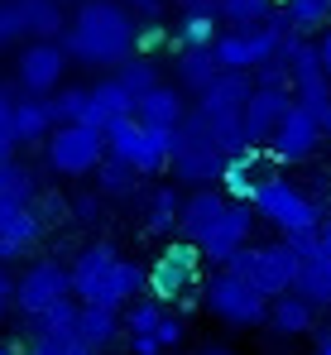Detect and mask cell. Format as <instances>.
I'll list each match as a JSON object with an SVG mask.
<instances>
[{
  "label": "cell",
  "mask_w": 331,
  "mask_h": 355,
  "mask_svg": "<svg viewBox=\"0 0 331 355\" xmlns=\"http://www.w3.org/2000/svg\"><path fill=\"white\" fill-rule=\"evenodd\" d=\"M288 34H293L288 15H274V19L260 24V29H230V34H221L217 44H212V53H217L221 72H255L260 62H269L278 49H283Z\"/></svg>",
  "instance_id": "obj_8"
},
{
  "label": "cell",
  "mask_w": 331,
  "mask_h": 355,
  "mask_svg": "<svg viewBox=\"0 0 331 355\" xmlns=\"http://www.w3.org/2000/svg\"><path fill=\"white\" fill-rule=\"evenodd\" d=\"M183 216V197L173 187H154L144 197V231H173Z\"/></svg>",
  "instance_id": "obj_31"
},
{
  "label": "cell",
  "mask_w": 331,
  "mask_h": 355,
  "mask_svg": "<svg viewBox=\"0 0 331 355\" xmlns=\"http://www.w3.org/2000/svg\"><path fill=\"white\" fill-rule=\"evenodd\" d=\"M19 34H29V19H24L19 0H0V44L19 39Z\"/></svg>",
  "instance_id": "obj_38"
},
{
  "label": "cell",
  "mask_w": 331,
  "mask_h": 355,
  "mask_svg": "<svg viewBox=\"0 0 331 355\" xmlns=\"http://www.w3.org/2000/svg\"><path fill=\"white\" fill-rule=\"evenodd\" d=\"M317 236H322V245H317V254L331 264V216H322V226H317Z\"/></svg>",
  "instance_id": "obj_46"
},
{
  "label": "cell",
  "mask_w": 331,
  "mask_h": 355,
  "mask_svg": "<svg viewBox=\"0 0 331 355\" xmlns=\"http://www.w3.org/2000/svg\"><path fill=\"white\" fill-rule=\"evenodd\" d=\"M106 144L135 173H164L178 149V130H154V125H139L135 116H125L106 130Z\"/></svg>",
  "instance_id": "obj_6"
},
{
  "label": "cell",
  "mask_w": 331,
  "mask_h": 355,
  "mask_svg": "<svg viewBox=\"0 0 331 355\" xmlns=\"http://www.w3.org/2000/svg\"><path fill=\"white\" fill-rule=\"evenodd\" d=\"M44 154H49V168L53 173L82 178V173H96L101 168L110 144H106V130H92V125L72 120V125H58L53 135L44 139Z\"/></svg>",
  "instance_id": "obj_9"
},
{
  "label": "cell",
  "mask_w": 331,
  "mask_h": 355,
  "mask_svg": "<svg viewBox=\"0 0 331 355\" xmlns=\"http://www.w3.org/2000/svg\"><path fill=\"white\" fill-rule=\"evenodd\" d=\"M322 135H327V130H322L317 111H307L303 101H293L288 116L278 120V130L269 135V159H274V164H307V159L317 154Z\"/></svg>",
  "instance_id": "obj_13"
},
{
  "label": "cell",
  "mask_w": 331,
  "mask_h": 355,
  "mask_svg": "<svg viewBox=\"0 0 331 355\" xmlns=\"http://www.w3.org/2000/svg\"><path fill=\"white\" fill-rule=\"evenodd\" d=\"M67 44L62 39H34L19 62H15V77H19V87L29 92V96H49L62 87V72H67Z\"/></svg>",
  "instance_id": "obj_14"
},
{
  "label": "cell",
  "mask_w": 331,
  "mask_h": 355,
  "mask_svg": "<svg viewBox=\"0 0 331 355\" xmlns=\"http://www.w3.org/2000/svg\"><path fill=\"white\" fill-rule=\"evenodd\" d=\"M317 53H322V67L331 72V29H327V34H317Z\"/></svg>",
  "instance_id": "obj_47"
},
{
  "label": "cell",
  "mask_w": 331,
  "mask_h": 355,
  "mask_svg": "<svg viewBox=\"0 0 331 355\" xmlns=\"http://www.w3.org/2000/svg\"><path fill=\"white\" fill-rule=\"evenodd\" d=\"M0 355H24V351L19 346H0Z\"/></svg>",
  "instance_id": "obj_51"
},
{
  "label": "cell",
  "mask_w": 331,
  "mask_h": 355,
  "mask_svg": "<svg viewBox=\"0 0 331 355\" xmlns=\"http://www.w3.org/2000/svg\"><path fill=\"white\" fill-rule=\"evenodd\" d=\"M125 5H135V10H154L159 0H125Z\"/></svg>",
  "instance_id": "obj_49"
},
{
  "label": "cell",
  "mask_w": 331,
  "mask_h": 355,
  "mask_svg": "<svg viewBox=\"0 0 331 355\" xmlns=\"http://www.w3.org/2000/svg\"><path fill=\"white\" fill-rule=\"evenodd\" d=\"M250 207H255L269 226H278L283 236H293V231H317V226H322V207H317L298 182H288L283 173H264L260 178Z\"/></svg>",
  "instance_id": "obj_3"
},
{
  "label": "cell",
  "mask_w": 331,
  "mask_h": 355,
  "mask_svg": "<svg viewBox=\"0 0 331 355\" xmlns=\"http://www.w3.org/2000/svg\"><path fill=\"white\" fill-rule=\"evenodd\" d=\"M293 101H298L293 87H255V96L245 106V139H250V149L255 144H269V135L278 130V120L288 116Z\"/></svg>",
  "instance_id": "obj_17"
},
{
  "label": "cell",
  "mask_w": 331,
  "mask_h": 355,
  "mask_svg": "<svg viewBox=\"0 0 331 355\" xmlns=\"http://www.w3.org/2000/svg\"><path fill=\"white\" fill-rule=\"evenodd\" d=\"M164 44H168V29H164V24H144V29H139V39H135V53H139V58H154Z\"/></svg>",
  "instance_id": "obj_41"
},
{
  "label": "cell",
  "mask_w": 331,
  "mask_h": 355,
  "mask_svg": "<svg viewBox=\"0 0 331 355\" xmlns=\"http://www.w3.org/2000/svg\"><path fill=\"white\" fill-rule=\"evenodd\" d=\"M255 87H293V82H288V58L274 53L269 62H260V67H255Z\"/></svg>",
  "instance_id": "obj_40"
},
{
  "label": "cell",
  "mask_w": 331,
  "mask_h": 355,
  "mask_svg": "<svg viewBox=\"0 0 331 355\" xmlns=\"http://www.w3.org/2000/svg\"><path fill=\"white\" fill-rule=\"evenodd\" d=\"M82 355H101V351H92V346H87V351H82Z\"/></svg>",
  "instance_id": "obj_55"
},
{
  "label": "cell",
  "mask_w": 331,
  "mask_h": 355,
  "mask_svg": "<svg viewBox=\"0 0 331 355\" xmlns=\"http://www.w3.org/2000/svg\"><path fill=\"white\" fill-rule=\"evenodd\" d=\"M58 130L53 111H49V96H19L15 101V144H39Z\"/></svg>",
  "instance_id": "obj_23"
},
{
  "label": "cell",
  "mask_w": 331,
  "mask_h": 355,
  "mask_svg": "<svg viewBox=\"0 0 331 355\" xmlns=\"http://www.w3.org/2000/svg\"><path fill=\"white\" fill-rule=\"evenodd\" d=\"M312 322H317V307L303 293H283L269 302V327L278 336H303V331H312Z\"/></svg>",
  "instance_id": "obj_24"
},
{
  "label": "cell",
  "mask_w": 331,
  "mask_h": 355,
  "mask_svg": "<svg viewBox=\"0 0 331 355\" xmlns=\"http://www.w3.org/2000/svg\"><path fill=\"white\" fill-rule=\"evenodd\" d=\"M135 178H139V173H135L125 159L106 154V159H101V168H96V187L110 192V197H130V192H135Z\"/></svg>",
  "instance_id": "obj_34"
},
{
  "label": "cell",
  "mask_w": 331,
  "mask_h": 355,
  "mask_svg": "<svg viewBox=\"0 0 331 355\" xmlns=\"http://www.w3.org/2000/svg\"><path fill=\"white\" fill-rule=\"evenodd\" d=\"M87 346L77 341V336H34L29 346H24V355H82Z\"/></svg>",
  "instance_id": "obj_37"
},
{
  "label": "cell",
  "mask_w": 331,
  "mask_h": 355,
  "mask_svg": "<svg viewBox=\"0 0 331 355\" xmlns=\"http://www.w3.org/2000/svg\"><path fill=\"white\" fill-rule=\"evenodd\" d=\"M115 82L139 101V96H149V92L159 87V67H154V58H139V53H135V58H125L115 67Z\"/></svg>",
  "instance_id": "obj_32"
},
{
  "label": "cell",
  "mask_w": 331,
  "mask_h": 355,
  "mask_svg": "<svg viewBox=\"0 0 331 355\" xmlns=\"http://www.w3.org/2000/svg\"><path fill=\"white\" fill-rule=\"evenodd\" d=\"M274 5H288V0H274Z\"/></svg>",
  "instance_id": "obj_56"
},
{
  "label": "cell",
  "mask_w": 331,
  "mask_h": 355,
  "mask_svg": "<svg viewBox=\"0 0 331 355\" xmlns=\"http://www.w3.org/2000/svg\"><path fill=\"white\" fill-rule=\"evenodd\" d=\"M217 10L230 29H260V24H269L278 15L274 0H217Z\"/></svg>",
  "instance_id": "obj_29"
},
{
  "label": "cell",
  "mask_w": 331,
  "mask_h": 355,
  "mask_svg": "<svg viewBox=\"0 0 331 355\" xmlns=\"http://www.w3.org/2000/svg\"><path fill=\"white\" fill-rule=\"evenodd\" d=\"M202 302H207V312L217 322L235 327V331H250V327H264L269 322V297L260 293L255 284H245L240 274H230V269H217L207 279Z\"/></svg>",
  "instance_id": "obj_5"
},
{
  "label": "cell",
  "mask_w": 331,
  "mask_h": 355,
  "mask_svg": "<svg viewBox=\"0 0 331 355\" xmlns=\"http://www.w3.org/2000/svg\"><path fill=\"white\" fill-rule=\"evenodd\" d=\"M260 178L264 173L255 168V149H250V154H235V159L226 164V173H221V192H226L230 202H250Z\"/></svg>",
  "instance_id": "obj_28"
},
{
  "label": "cell",
  "mask_w": 331,
  "mask_h": 355,
  "mask_svg": "<svg viewBox=\"0 0 331 355\" xmlns=\"http://www.w3.org/2000/svg\"><path fill=\"white\" fill-rule=\"evenodd\" d=\"M77 317H82V302L77 297H62L49 312L29 317V322H34V336H77Z\"/></svg>",
  "instance_id": "obj_30"
},
{
  "label": "cell",
  "mask_w": 331,
  "mask_h": 355,
  "mask_svg": "<svg viewBox=\"0 0 331 355\" xmlns=\"http://www.w3.org/2000/svg\"><path fill=\"white\" fill-rule=\"evenodd\" d=\"M10 307H15V279H10V274H5V264H0V317H5Z\"/></svg>",
  "instance_id": "obj_45"
},
{
  "label": "cell",
  "mask_w": 331,
  "mask_h": 355,
  "mask_svg": "<svg viewBox=\"0 0 331 355\" xmlns=\"http://www.w3.org/2000/svg\"><path fill=\"white\" fill-rule=\"evenodd\" d=\"M15 96L0 92V159H15Z\"/></svg>",
  "instance_id": "obj_39"
},
{
  "label": "cell",
  "mask_w": 331,
  "mask_h": 355,
  "mask_svg": "<svg viewBox=\"0 0 331 355\" xmlns=\"http://www.w3.org/2000/svg\"><path fill=\"white\" fill-rule=\"evenodd\" d=\"M202 245L197 240H173L164 245V254L154 259V269H149V297H159V302H183V297L197 288V279H202Z\"/></svg>",
  "instance_id": "obj_10"
},
{
  "label": "cell",
  "mask_w": 331,
  "mask_h": 355,
  "mask_svg": "<svg viewBox=\"0 0 331 355\" xmlns=\"http://www.w3.org/2000/svg\"><path fill=\"white\" fill-rule=\"evenodd\" d=\"M135 120H139V125H154V130H178V125L187 120L183 92L159 82V87H154L149 96H139V101H135Z\"/></svg>",
  "instance_id": "obj_19"
},
{
  "label": "cell",
  "mask_w": 331,
  "mask_h": 355,
  "mask_svg": "<svg viewBox=\"0 0 331 355\" xmlns=\"http://www.w3.org/2000/svg\"><path fill=\"white\" fill-rule=\"evenodd\" d=\"M139 288H149V269H139L135 259H120L110 245H87L72 259V297L77 302H96V307H125L135 302Z\"/></svg>",
  "instance_id": "obj_2"
},
{
  "label": "cell",
  "mask_w": 331,
  "mask_h": 355,
  "mask_svg": "<svg viewBox=\"0 0 331 355\" xmlns=\"http://www.w3.org/2000/svg\"><path fill=\"white\" fill-rule=\"evenodd\" d=\"M178 5H183V10H187V5H202V0H178Z\"/></svg>",
  "instance_id": "obj_53"
},
{
  "label": "cell",
  "mask_w": 331,
  "mask_h": 355,
  "mask_svg": "<svg viewBox=\"0 0 331 355\" xmlns=\"http://www.w3.org/2000/svg\"><path fill=\"white\" fill-rule=\"evenodd\" d=\"M168 307L159 297H135V307L125 312V336H159Z\"/></svg>",
  "instance_id": "obj_33"
},
{
  "label": "cell",
  "mask_w": 331,
  "mask_h": 355,
  "mask_svg": "<svg viewBox=\"0 0 331 355\" xmlns=\"http://www.w3.org/2000/svg\"><path fill=\"white\" fill-rule=\"evenodd\" d=\"M183 336H187L183 317H173V312H168V317H164V327H159V341H164V351H178V346H183Z\"/></svg>",
  "instance_id": "obj_43"
},
{
  "label": "cell",
  "mask_w": 331,
  "mask_h": 355,
  "mask_svg": "<svg viewBox=\"0 0 331 355\" xmlns=\"http://www.w3.org/2000/svg\"><path fill=\"white\" fill-rule=\"evenodd\" d=\"M226 202H230V197H226L221 187H197L192 197H183V216H178V231H183L187 240H202V236H207V226H212L221 211H226Z\"/></svg>",
  "instance_id": "obj_20"
},
{
  "label": "cell",
  "mask_w": 331,
  "mask_h": 355,
  "mask_svg": "<svg viewBox=\"0 0 331 355\" xmlns=\"http://www.w3.org/2000/svg\"><path fill=\"white\" fill-rule=\"evenodd\" d=\"M317 120H322V130H327V139H331V106H327V111H322Z\"/></svg>",
  "instance_id": "obj_50"
},
{
  "label": "cell",
  "mask_w": 331,
  "mask_h": 355,
  "mask_svg": "<svg viewBox=\"0 0 331 355\" xmlns=\"http://www.w3.org/2000/svg\"><path fill=\"white\" fill-rule=\"evenodd\" d=\"M130 355H164L159 336H130Z\"/></svg>",
  "instance_id": "obj_44"
},
{
  "label": "cell",
  "mask_w": 331,
  "mask_h": 355,
  "mask_svg": "<svg viewBox=\"0 0 331 355\" xmlns=\"http://www.w3.org/2000/svg\"><path fill=\"white\" fill-rule=\"evenodd\" d=\"M58 5H82V0H58Z\"/></svg>",
  "instance_id": "obj_54"
},
{
  "label": "cell",
  "mask_w": 331,
  "mask_h": 355,
  "mask_svg": "<svg viewBox=\"0 0 331 355\" xmlns=\"http://www.w3.org/2000/svg\"><path fill=\"white\" fill-rule=\"evenodd\" d=\"M135 15L120 0H82L67 29V53L82 67H120L125 58H135Z\"/></svg>",
  "instance_id": "obj_1"
},
{
  "label": "cell",
  "mask_w": 331,
  "mask_h": 355,
  "mask_svg": "<svg viewBox=\"0 0 331 355\" xmlns=\"http://www.w3.org/2000/svg\"><path fill=\"white\" fill-rule=\"evenodd\" d=\"M173 62H178V87L183 92H197V96L221 77V62H217L212 49H178Z\"/></svg>",
  "instance_id": "obj_25"
},
{
  "label": "cell",
  "mask_w": 331,
  "mask_h": 355,
  "mask_svg": "<svg viewBox=\"0 0 331 355\" xmlns=\"http://www.w3.org/2000/svg\"><path fill=\"white\" fill-rule=\"evenodd\" d=\"M230 154L207 135V125L197 120V111H187V120L178 125V149H173V178L192 182V187H217L226 173Z\"/></svg>",
  "instance_id": "obj_7"
},
{
  "label": "cell",
  "mask_w": 331,
  "mask_h": 355,
  "mask_svg": "<svg viewBox=\"0 0 331 355\" xmlns=\"http://www.w3.org/2000/svg\"><path fill=\"white\" fill-rule=\"evenodd\" d=\"M44 236V216L34 211V202L15 197V192H0V264H15L24 259Z\"/></svg>",
  "instance_id": "obj_15"
},
{
  "label": "cell",
  "mask_w": 331,
  "mask_h": 355,
  "mask_svg": "<svg viewBox=\"0 0 331 355\" xmlns=\"http://www.w3.org/2000/svg\"><path fill=\"white\" fill-rule=\"evenodd\" d=\"M255 216H260V211H255L250 202H226V211L207 226V236L197 240V245H202V254H207L212 264H230V259L250 245Z\"/></svg>",
  "instance_id": "obj_16"
},
{
  "label": "cell",
  "mask_w": 331,
  "mask_h": 355,
  "mask_svg": "<svg viewBox=\"0 0 331 355\" xmlns=\"http://www.w3.org/2000/svg\"><path fill=\"white\" fill-rule=\"evenodd\" d=\"M0 192H15V197L34 202V197H39V182H34V173H29L24 164H15V159H0Z\"/></svg>",
  "instance_id": "obj_35"
},
{
  "label": "cell",
  "mask_w": 331,
  "mask_h": 355,
  "mask_svg": "<svg viewBox=\"0 0 331 355\" xmlns=\"http://www.w3.org/2000/svg\"><path fill=\"white\" fill-rule=\"evenodd\" d=\"M120 331H125L120 307H96V302H82V317H77V341H82V346L106 351Z\"/></svg>",
  "instance_id": "obj_22"
},
{
  "label": "cell",
  "mask_w": 331,
  "mask_h": 355,
  "mask_svg": "<svg viewBox=\"0 0 331 355\" xmlns=\"http://www.w3.org/2000/svg\"><path fill=\"white\" fill-rule=\"evenodd\" d=\"M283 15H288L293 34H303V39L327 34V29H331V0H288Z\"/></svg>",
  "instance_id": "obj_27"
},
{
  "label": "cell",
  "mask_w": 331,
  "mask_h": 355,
  "mask_svg": "<svg viewBox=\"0 0 331 355\" xmlns=\"http://www.w3.org/2000/svg\"><path fill=\"white\" fill-rule=\"evenodd\" d=\"M72 216H77L82 226H92V221L101 216V197H96V192H77V197H72Z\"/></svg>",
  "instance_id": "obj_42"
},
{
  "label": "cell",
  "mask_w": 331,
  "mask_h": 355,
  "mask_svg": "<svg viewBox=\"0 0 331 355\" xmlns=\"http://www.w3.org/2000/svg\"><path fill=\"white\" fill-rule=\"evenodd\" d=\"M278 53L288 58V82H293V96H298L307 111H317V116H322V111L331 106V72L322 67L317 44H307L303 34H288Z\"/></svg>",
  "instance_id": "obj_11"
},
{
  "label": "cell",
  "mask_w": 331,
  "mask_h": 355,
  "mask_svg": "<svg viewBox=\"0 0 331 355\" xmlns=\"http://www.w3.org/2000/svg\"><path fill=\"white\" fill-rule=\"evenodd\" d=\"M317 355H331V327L317 331Z\"/></svg>",
  "instance_id": "obj_48"
},
{
  "label": "cell",
  "mask_w": 331,
  "mask_h": 355,
  "mask_svg": "<svg viewBox=\"0 0 331 355\" xmlns=\"http://www.w3.org/2000/svg\"><path fill=\"white\" fill-rule=\"evenodd\" d=\"M62 297H72V264L34 259V264L15 279V307H19V317H39V312H49Z\"/></svg>",
  "instance_id": "obj_12"
},
{
  "label": "cell",
  "mask_w": 331,
  "mask_h": 355,
  "mask_svg": "<svg viewBox=\"0 0 331 355\" xmlns=\"http://www.w3.org/2000/svg\"><path fill=\"white\" fill-rule=\"evenodd\" d=\"M82 101H87V87H67V92L49 96V111L58 125H72V120H82Z\"/></svg>",
  "instance_id": "obj_36"
},
{
  "label": "cell",
  "mask_w": 331,
  "mask_h": 355,
  "mask_svg": "<svg viewBox=\"0 0 331 355\" xmlns=\"http://www.w3.org/2000/svg\"><path fill=\"white\" fill-rule=\"evenodd\" d=\"M217 24H221V10H217V0H202V5H187L183 10V19H178V49H212L221 34H217Z\"/></svg>",
  "instance_id": "obj_21"
},
{
  "label": "cell",
  "mask_w": 331,
  "mask_h": 355,
  "mask_svg": "<svg viewBox=\"0 0 331 355\" xmlns=\"http://www.w3.org/2000/svg\"><path fill=\"white\" fill-rule=\"evenodd\" d=\"M202 355H235V351H221V346H212V351H202Z\"/></svg>",
  "instance_id": "obj_52"
},
{
  "label": "cell",
  "mask_w": 331,
  "mask_h": 355,
  "mask_svg": "<svg viewBox=\"0 0 331 355\" xmlns=\"http://www.w3.org/2000/svg\"><path fill=\"white\" fill-rule=\"evenodd\" d=\"M221 269L240 274L245 284H255L260 293L274 302V297L293 293L303 259H298V250H293L288 240H274V245H245V250H240V254H235L230 264H221Z\"/></svg>",
  "instance_id": "obj_4"
},
{
  "label": "cell",
  "mask_w": 331,
  "mask_h": 355,
  "mask_svg": "<svg viewBox=\"0 0 331 355\" xmlns=\"http://www.w3.org/2000/svg\"><path fill=\"white\" fill-rule=\"evenodd\" d=\"M135 116V96L106 77V82H96V87H87V101H82V125H92V130H110L115 120Z\"/></svg>",
  "instance_id": "obj_18"
},
{
  "label": "cell",
  "mask_w": 331,
  "mask_h": 355,
  "mask_svg": "<svg viewBox=\"0 0 331 355\" xmlns=\"http://www.w3.org/2000/svg\"><path fill=\"white\" fill-rule=\"evenodd\" d=\"M293 293H303L312 307H317V312H322V307H331V264L322 259V254H307V259H303Z\"/></svg>",
  "instance_id": "obj_26"
}]
</instances>
